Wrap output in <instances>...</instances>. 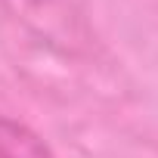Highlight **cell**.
Returning a JSON list of instances; mask_svg holds the SVG:
<instances>
[{"mask_svg":"<svg viewBox=\"0 0 158 158\" xmlns=\"http://www.w3.org/2000/svg\"><path fill=\"white\" fill-rule=\"evenodd\" d=\"M0 158H56V152L25 121L0 115Z\"/></svg>","mask_w":158,"mask_h":158,"instance_id":"cell-2","label":"cell"},{"mask_svg":"<svg viewBox=\"0 0 158 158\" xmlns=\"http://www.w3.org/2000/svg\"><path fill=\"white\" fill-rule=\"evenodd\" d=\"M0 6L34 37L65 53H77L90 37L81 13L68 0H0Z\"/></svg>","mask_w":158,"mask_h":158,"instance_id":"cell-1","label":"cell"}]
</instances>
